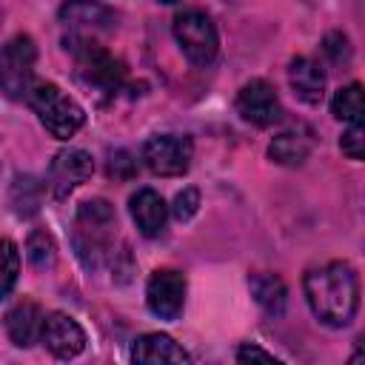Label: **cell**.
<instances>
[{"instance_id": "1", "label": "cell", "mask_w": 365, "mask_h": 365, "mask_svg": "<svg viewBox=\"0 0 365 365\" xmlns=\"http://www.w3.org/2000/svg\"><path fill=\"white\" fill-rule=\"evenodd\" d=\"M305 299L314 317L331 328H342L356 317L359 282L348 262H328L305 274Z\"/></svg>"}, {"instance_id": "2", "label": "cell", "mask_w": 365, "mask_h": 365, "mask_svg": "<svg viewBox=\"0 0 365 365\" xmlns=\"http://www.w3.org/2000/svg\"><path fill=\"white\" fill-rule=\"evenodd\" d=\"M117 237V214L106 200H88L74 220V251L86 268H100L111 257Z\"/></svg>"}, {"instance_id": "3", "label": "cell", "mask_w": 365, "mask_h": 365, "mask_svg": "<svg viewBox=\"0 0 365 365\" xmlns=\"http://www.w3.org/2000/svg\"><path fill=\"white\" fill-rule=\"evenodd\" d=\"M26 100L34 108V114L40 117V123L46 125V131L51 137H57V140H68L86 123V111L68 94H63L54 83H37V86H31L29 94H26Z\"/></svg>"}, {"instance_id": "4", "label": "cell", "mask_w": 365, "mask_h": 365, "mask_svg": "<svg viewBox=\"0 0 365 365\" xmlns=\"http://www.w3.org/2000/svg\"><path fill=\"white\" fill-rule=\"evenodd\" d=\"M71 51L77 60V80L91 94H97L100 100H108L120 91L125 80V66L114 54H108L100 43H80V46H71Z\"/></svg>"}, {"instance_id": "5", "label": "cell", "mask_w": 365, "mask_h": 365, "mask_svg": "<svg viewBox=\"0 0 365 365\" xmlns=\"http://www.w3.org/2000/svg\"><path fill=\"white\" fill-rule=\"evenodd\" d=\"M34 60H37V46L29 34H17L0 48V91L9 100H23L29 94L34 77Z\"/></svg>"}, {"instance_id": "6", "label": "cell", "mask_w": 365, "mask_h": 365, "mask_svg": "<svg viewBox=\"0 0 365 365\" xmlns=\"http://www.w3.org/2000/svg\"><path fill=\"white\" fill-rule=\"evenodd\" d=\"M60 23L68 29L66 48L80 43H97V34L114 29V11L97 0H66L60 6Z\"/></svg>"}, {"instance_id": "7", "label": "cell", "mask_w": 365, "mask_h": 365, "mask_svg": "<svg viewBox=\"0 0 365 365\" xmlns=\"http://www.w3.org/2000/svg\"><path fill=\"white\" fill-rule=\"evenodd\" d=\"M174 37H177L182 54L197 66H208L217 57V48H220L217 29H214L211 17L197 9L174 17Z\"/></svg>"}, {"instance_id": "8", "label": "cell", "mask_w": 365, "mask_h": 365, "mask_svg": "<svg viewBox=\"0 0 365 365\" xmlns=\"http://www.w3.org/2000/svg\"><path fill=\"white\" fill-rule=\"evenodd\" d=\"M191 140L188 137H177V134H163V137H151L143 145V163L160 174V177H180L188 171L191 165Z\"/></svg>"}, {"instance_id": "9", "label": "cell", "mask_w": 365, "mask_h": 365, "mask_svg": "<svg viewBox=\"0 0 365 365\" xmlns=\"http://www.w3.org/2000/svg\"><path fill=\"white\" fill-rule=\"evenodd\" d=\"M237 111L245 123L257 125V128H268L274 123L282 120V106H279V97L274 91L271 83L265 80H251L240 88L237 94Z\"/></svg>"}, {"instance_id": "10", "label": "cell", "mask_w": 365, "mask_h": 365, "mask_svg": "<svg viewBox=\"0 0 365 365\" xmlns=\"http://www.w3.org/2000/svg\"><path fill=\"white\" fill-rule=\"evenodd\" d=\"M145 302H148L154 317L177 319L182 314V305H185V277L171 271V268L154 271L148 277V285H145Z\"/></svg>"}, {"instance_id": "11", "label": "cell", "mask_w": 365, "mask_h": 365, "mask_svg": "<svg viewBox=\"0 0 365 365\" xmlns=\"http://www.w3.org/2000/svg\"><path fill=\"white\" fill-rule=\"evenodd\" d=\"M94 171V163L80 148H63L48 165V188L57 200H66L77 185H83Z\"/></svg>"}, {"instance_id": "12", "label": "cell", "mask_w": 365, "mask_h": 365, "mask_svg": "<svg viewBox=\"0 0 365 365\" xmlns=\"http://www.w3.org/2000/svg\"><path fill=\"white\" fill-rule=\"evenodd\" d=\"M40 342L57 356V359H71L86 348V334L83 328L68 317V314H48L43 317V328H40Z\"/></svg>"}, {"instance_id": "13", "label": "cell", "mask_w": 365, "mask_h": 365, "mask_svg": "<svg viewBox=\"0 0 365 365\" xmlns=\"http://www.w3.org/2000/svg\"><path fill=\"white\" fill-rule=\"evenodd\" d=\"M311 151H314V134L308 125H294L288 131H279L268 145V157L288 168L302 165Z\"/></svg>"}, {"instance_id": "14", "label": "cell", "mask_w": 365, "mask_h": 365, "mask_svg": "<svg viewBox=\"0 0 365 365\" xmlns=\"http://www.w3.org/2000/svg\"><path fill=\"white\" fill-rule=\"evenodd\" d=\"M288 83H291L294 94L302 103H308V106H317L322 100V94H325V71L311 57L291 60V66H288Z\"/></svg>"}, {"instance_id": "15", "label": "cell", "mask_w": 365, "mask_h": 365, "mask_svg": "<svg viewBox=\"0 0 365 365\" xmlns=\"http://www.w3.org/2000/svg\"><path fill=\"white\" fill-rule=\"evenodd\" d=\"M128 208H131V217H134V222H137V228H140L143 237H157V234L165 228L168 208H165V202H163V197H160L157 191L140 188V191L131 197Z\"/></svg>"}, {"instance_id": "16", "label": "cell", "mask_w": 365, "mask_h": 365, "mask_svg": "<svg viewBox=\"0 0 365 365\" xmlns=\"http://www.w3.org/2000/svg\"><path fill=\"white\" fill-rule=\"evenodd\" d=\"M40 328H43V311L31 299L17 302L6 314V331H9L11 342L20 345V348H29L31 342H37L40 339Z\"/></svg>"}, {"instance_id": "17", "label": "cell", "mask_w": 365, "mask_h": 365, "mask_svg": "<svg viewBox=\"0 0 365 365\" xmlns=\"http://www.w3.org/2000/svg\"><path fill=\"white\" fill-rule=\"evenodd\" d=\"M134 362H188V354L165 334H143L131 345Z\"/></svg>"}, {"instance_id": "18", "label": "cell", "mask_w": 365, "mask_h": 365, "mask_svg": "<svg viewBox=\"0 0 365 365\" xmlns=\"http://www.w3.org/2000/svg\"><path fill=\"white\" fill-rule=\"evenodd\" d=\"M248 285H251V294H254V299L259 302V308H262L265 314L282 317L285 302H288V291H285V285H282L279 277L259 271V274H251V277H248Z\"/></svg>"}, {"instance_id": "19", "label": "cell", "mask_w": 365, "mask_h": 365, "mask_svg": "<svg viewBox=\"0 0 365 365\" xmlns=\"http://www.w3.org/2000/svg\"><path fill=\"white\" fill-rule=\"evenodd\" d=\"M9 202H11V211L17 217H34L40 211V202H43V182L31 174H23L11 182V191H9Z\"/></svg>"}, {"instance_id": "20", "label": "cell", "mask_w": 365, "mask_h": 365, "mask_svg": "<svg viewBox=\"0 0 365 365\" xmlns=\"http://www.w3.org/2000/svg\"><path fill=\"white\" fill-rule=\"evenodd\" d=\"M331 111H334V117H339V120H345L351 125H362V86L351 83V86L339 88L334 94Z\"/></svg>"}, {"instance_id": "21", "label": "cell", "mask_w": 365, "mask_h": 365, "mask_svg": "<svg viewBox=\"0 0 365 365\" xmlns=\"http://www.w3.org/2000/svg\"><path fill=\"white\" fill-rule=\"evenodd\" d=\"M20 274V251L11 240H0V299H6Z\"/></svg>"}, {"instance_id": "22", "label": "cell", "mask_w": 365, "mask_h": 365, "mask_svg": "<svg viewBox=\"0 0 365 365\" xmlns=\"http://www.w3.org/2000/svg\"><path fill=\"white\" fill-rule=\"evenodd\" d=\"M26 254H29V262L34 268H51L54 265V257H57V248H54V240L48 231H34L26 242Z\"/></svg>"}, {"instance_id": "23", "label": "cell", "mask_w": 365, "mask_h": 365, "mask_svg": "<svg viewBox=\"0 0 365 365\" xmlns=\"http://www.w3.org/2000/svg\"><path fill=\"white\" fill-rule=\"evenodd\" d=\"M322 51H325V57H328L331 63H336V66H342V63L351 60V46H348V37H345L342 31H331V34L322 40Z\"/></svg>"}, {"instance_id": "24", "label": "cell", "mask_w": 365, "mask_h": 365, "mask_svg": "<svg viewBox=\"0 0 365 365\" xmlns=\"http://www.w3.org/2000/svg\"><path fill=\"white\" fill-rule=\"evenodd\" d=\"M339 145H342V151H345L351 160H362V157H365V131H362V125H351V128L342 134Z\"/></svg>"}, {"instance_id": "25", "label": "cell", "mask_w": 365, "mask_h": 365, "mask_svg": "<svg viewBox=\"0 0 365 365\" xmlns=\"http://www.w3.org/2000/svg\"><path fill=\"white\" fill-rule=\"evenodd\" d=\"M108 174L117 177V180H128V177L137 174V160L128 151H114L111 160H108Z\"/></svg>"}, {"instance_id": "26", "label": "cell", "mask_w": 365, "mask_h": 365, "mask_svg": "<svg viewBox=\"0 0 365 365\" xmlns=\"http://www.w3.org/2000/svg\"><path fill=\"white\" fill-rule=\"evenodd\" d=\"M200 205V191L197 188H182L177 197H174V217L177 220H191L194 211Z\"/></svg>"}, {"instance_id": "27", "label": "cell", "mask_w": 365, "mask_h": 365, "mask_svg": "<svg viewBox=\"0 0 365 365\" xmlns=\"http://www.w3.org/2000/svg\"><path fill=\"white\" fill-rule=\"evenodd\" d=\"M237 359H240V362H251V359H257V362H277L274 354H268V351H262V348H257V345H242V348L237 351Z\"/></svg>"}, {"instance_id": "28", "label": "cell", "mask_w": 365, "mask_h": 365, "mask_svg": "<svg viewBox=\"0 0 365 365\" xmlns=\"http://www.w3.org/2000/svg\"><path fill=\"white\" fill-rule=\"evenodd\" d=\"M160 3H177V0H160Z\"/></svg>"}]
</instances>
